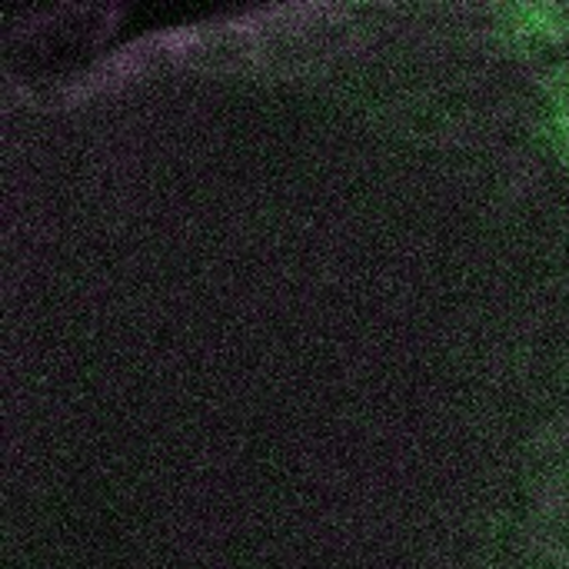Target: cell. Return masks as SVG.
Wrapping results in <instances>:
<instances>
[{
  "instance_id": "6da1fadb",
  "label": "cell",
  "mask_w": 569,
  "mask_h": 569,
  "mask_svg": "<svg viewBox=\"0 0 569 569\" xmlns=\"http://www.w3.org/2000/svg\"><path fill=\"white\" fill-rule=\"evenodd\" d=\"M517 17V30L523 33H533V37H563L569 30L567 10L560 7H547V3H537V7H517L513 10Z\"/></svg>"
},
{
  "instance_id": "7a4b0ae2",
  "label": "cell",
  "mask_w": 569,
  "mask_h": 569,
  "mask_svg": "<svg viewBox=\"0 0 569 569\" xmlns=\"http://www.w3.org/2000/svg\"><path fill=\"white\" fill-rule=\"evenodd\" d=\"M553 93H557V103L563 107V113H569V70H560L557 77H553Z\"/></svg>"
},
{
  "instance_id": "3957f363",
  "label": "cell",
  "mask_w": 569,
  "mask_h": 569,
  "mask_svg": "<svg viewBox=\"0 0 569 569\" xmlns=\"http://www.w3.org/2000/svg\"><path fill=\"white\" fill-rule=\"evenodd\" d=\"M560 137H563V150L569 157V113H560Z\"/></svg>"
}]
</instances>
